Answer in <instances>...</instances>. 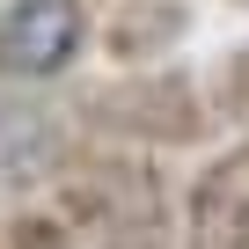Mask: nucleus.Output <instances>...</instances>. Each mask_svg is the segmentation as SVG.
<instances>
[{"label": "nucleus", "instance_id": "obj_1", "mask_svg": "<svg viewBox=\"0 0 249 249\" xmlns=\"http://www.w3.org/2000/svg\"><path fill=\"white\" fill-rule=\"evenodd\" d=\"M81 132H103V140H124V147H147V154H183V147H205L213 140V88L183 66H117V81L88 88L81 95Z\"/></svg>", "mask_w": 249, "mask_h": 249}, {"label": "nucleus", "instance_id": "obj_2", "mask_svg": "<svg viewBox=\"0 0 249 249\" xmlns=\"http://www.w3.org/2000/svg\"><path fill=\"white\" fill-rule=\"evenodd\" d=\"M73 140H81V117L37 95V81H8V95H0V198H30L37 183H52Z\"/></svg>", "mask_w": 249, "mask_h": 249}, {"label": "nucleus", "instance_id": "obj_3", "mask_svg": "<svg viewBox=\"0 0 249 249\" xmlns=\"http://www.w3.org/2000/svg\"><path fill=\"white\" fill-rule=\"evenodd\" d=\"M88 52V0H8L0 8V88L59 81Z\"/></svg>", "mask_w": 249, "mask_h": 249}, {"label": "nucleus", "instance_id": "obj_4", "mask_svg": "<svg viewBox=\"0 0 249 249\" xmlns=\"http://www.w3.org/2000/svg\"><path fill=\"white\" fill-rule=\"evenodd\" d=\"M198 8L191 0H117L95 30V52L110 66H161L176 44H191Z\"/></svg>", "mask_w": 249, "mask_h": 249}, {"label": "nucleus", "instance_id": "obj_5", "mask_svg": "<svg viewBox=\"0 0 249 249\" xmlns=\"http://www.w3.org/2000/svg\"><path fill=\"white\" fill-rule=\"evenodd\" d=\"M183 249H249V176L220 154L183 191Z\"/></svg>", "mask_w": 249, "mask_h": 249}, {"label": "nucleus", "instance_id": "obj_6", "mask_svg": "<svg viewBox=\"0 0 249 249\" xmlns=\"http://www.w3.org/2000/svg\"><path fill=\"white\" fill-rule=\"evenodd\" d=\"M88 249H183V205L169 198V176L154 169L132 198L88 234Z\"/></svg>", "mask_w": 249, "mask_h": 249}, {"label": "nucleus", "instance_id": "obj_7", "mask_svg": "<svg viewBox=\"0 0 249 249\" xmlns=\"http://www.w3.org/2000/svg\"><path fill=\"white\" fill-rule=\"evenodd\" d=\"M88 234L59 213V205H22L8 213V249H81Z\"/></svg>", "mask_w": 249, "mask_h": 249}, {"label": "nucleus", "instance_id": "obj_8", "mask_svg": "<svg viewBox=\"0 0 249 249\" xmlns=\"http://www.w3.org/2000/svg\"><path fill=\"white\" fill-rule=\"evenodd\" d=\"M205 88H213L220 124H249V37H242V44L213 66V81H205Z\"/></svg>", "mask_w": 249, "mask_h": 249}, {"label": "nucleus", "instance_id": "obj_9", "mask_svg": "<svg viewBox=\"0 0 249 249\" xmlns=\"http://www.w3.org/2000/svg\"><path fill=\"white\" fill-rule=\"evenodd\" d=\"M227 161H234V169H242V176H249V124H242V140H234V147H227Z\"/></svg>", "mask_w": 249, "mask_h": 249}, {"label": "nucleus", "instance_id": "obj_10", "mask_svg": "<svg viewBox=\"0 0 249 249\" xmlns=\"http://www.w3.org/2000/svg\"><path fill=\"white\" fill-rule=\"evenodd\" d=\"M0 249H8V220H0Z\"/></svg>", "mask_w": 249, "mask_h": 249}]
</instances>
